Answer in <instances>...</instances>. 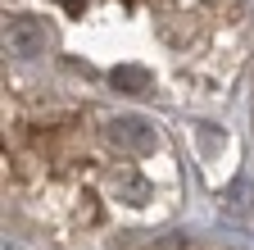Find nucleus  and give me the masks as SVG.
I'll return each instance as SVG.
<instances>
[]
</instances>
